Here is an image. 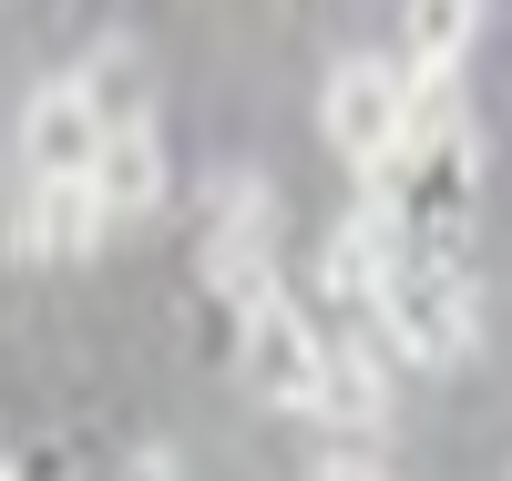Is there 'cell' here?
<instances>
[{"label":"cell","mask_w":512,"mask_h":481,"mask_svg":"<svg viewBox=\"0 0 512 481\" xmlns=\"http://www.w3.org/2000/svg\"><path fill=\"white\" fill-rule=\"evenodd\" d=\"M369 328L390 338L400 369H451V359H472V338H482V297H472V277H461L451 256H420L410 246L400 267L379 277Z\"/></svg>","instance_id":"cell-1"},{"label":"cell","mask_w":512,"mask_h":481,"mask_svg":"<svg viewBox=\"0 0 512 481\" xmlns=\"http://www.w3.org/2000/svg\"><path fill=\"white\" fill-rule=\"evenodd\" d=\"M195 267L216 287V308H256V297L277 287V195L267 174H216V195H205V236H195Z\"/></svg>","instance_id":"cell-2"},{"label":"cell","mask_w":512,"mask_h":481,"mask_svg":"<svg viewBox=\"0 0 512 481\" xmlns=\"http://www.w3.org/2000/svg\"><path fill=\"white\" fill-rule=\"evenodd\" d=\"M318 123H328V154L359 185L400 195V62H338L318 93Z\"/></svg>","instance_id":"cell-3"},{"label":"cell","mask_w":512,"mask_h":481,"mask_svg":"<svg viewBox=\"0 0 512 481\" xmlns=\"http://www.w3.org/2000/svg\"><path fill=\"white\" fill-rule=\"evenodd\" d=\"M318 328L287 287H267L256 308H236V379L256 389L267 410H308V379H318Z\"/></svg>","instance_id":"cell-4"},{"label":"cell","mask_w":512,"mask_h":481,"mask_svg":"<svg viewBox=\"0 0 512 481\" xmlns=\"http://www.w3.org/2000/svg\"><path fill=\"white\" fill-rule=\"evenodd\" d=\"M390 379H400L390 338L359 318V338H328V348H318L308 420H318V430H338V441H369V430H390Z\"/></svg>","instance_id":"cell-5"},{"label":"cell","mask_w":512,"mask_h":481,"mask_svg":"<svg viewBox=\"0 0 512 481\" xmlns=\"http://www.w3.org/2000/svg\"><path fill=\"white\" fill-rule=\"evenodd\" d=\"M410 256V215H400V195L390 185H359V205L328 226V246H318V287L338 297V308H359L369 318V297H379V277H390Z\"/></svg>","instance_id":"cell-6"},{"label":"cell","mask_w":512,"mask_h":481,"mask_svg":"<svg viewBox=\"0 0 512 481\" xmlns=\"http://www.w3.org/2000/svg\"><path fill=\"white\" fill-rule=\"evenodd\" d=\"M93 154H103V113L82 93V72L41 82L21 103V174H93Z\"/></svg>","instance_id":"cell-7"},{"label":"cell","mask_w":512,"mask_h":481,"mask_svg":"<svg viewBox=\"0 0 512 481\" xmlns=\"http://www.w3.org/2000/svg\"><path fill=\"white\" fill-rule=\"evenodd\" d=\"M472 144V82L461 72H410L400 62V185L420 164H441V154H461Z\"/></svg>","instance_id":"cell-8"},{"label":"cell","mask_w":512,"mask_h":481,"mask_svg":"<svg viewBox=\"0 0 512 481\" xmlns=\"http://www.w3.org/2000/svg\"><path fill=\"white\" fill-rule=\"evenodd\" d=\"M113 236V215L93 195V174H31V195H21V246L31 256H93Z\"/></svg>","instance_id":"cell-9"},{"label":"cell","mask_w":512,"mask_h":481,"mask_svg":"<svg viewBox=\"0 0 512 481\" xmlns=\"http://www.w3.org/2000/svg\"><path fill=\"white\" fill-rule=\"evenodd\" d=\"M93 195H103L113 226H144V215L164 205V134H154V113H134V123H113V134H103Z\"/></svg>","instance_id":"cell-10"},{"label":"cell","mask_w":512,"mask_h":481,"mask_svg":"<svg viewBox=\"0 0 512 481\" xmlns=\"http://www.w3.org/2000/svg\"><path fill=\"white\" fill-rule=\"evenodd\" d=\"M400 41H410V72H461L482 41V0H400Z\"/></svg>","instance_id":"cell-11"},{"label":"cell","mask_w":512,"mask_h":481,"mask_svg":"<svg viewBox=\"0 0 512 481\" xmlns=\"http://www.w3.org/2000/svg\"><path fill=\"white\" fill-rule=\"evenodd\" d=\"M82 72V93H93V113H103V134L113 123H134V113H154V93H144V62L123 52V41H103L93 62H72Z\"/></svg>","instance_id":"cell-12"},{"label":"cell","mask_w":512,"mask_h":481,"mask_svg":"<svg viewBox=\"0 0 512 481\" xmlns=\"http://www.w3.org/2000/svg\"><path fill=\"white\" fill-rule=\"evenodd\" d=\"M308 481H390V471H379L369 451H318V461H308Z\"/></svg>","instance_id":"cell-13"},{"label":"cell","mask_w":512,"mask_h":481,"mask_svg":"<svg viewBox=\"0 0 512 481\" xmlns=\"http://www.w3.org/2000/svg\"><path fill=\"white\" fill-rule=\"evenodd\" d=\"M123 481H175V461H164V451H144V461L123 471Z\"/></svg>","instance_id":"cell-14"},{"label":"cell","mask_w":512,"mask_h":481,"mask_svg":"<svg viewBox=\"0 0 512 481\" xmlns=\"http://www.w3.org/2000/svg\"><path fill=\"white\" fill-rule=\"evenodd\" d=\"M0 481H21V471H11V461H0Z\"/></svg>","instance_id":"cell-15"}]
</instances>
